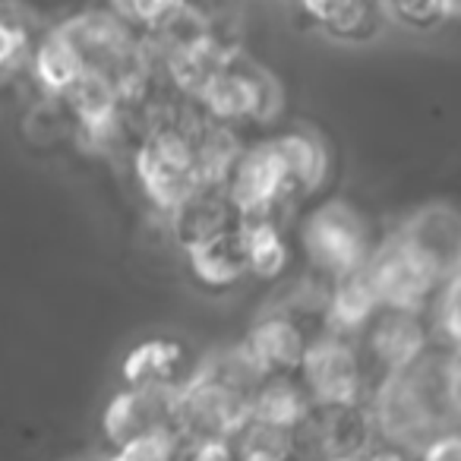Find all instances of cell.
<instances>
[{
    "label": "cell",
    "mask_w": 461,
    "mask_h": 461,
    "mask_svg": "<svg viewBox=\"0 0 461 461\" xmlns=\"http://www.w3.org/2000/svg\"><path fill=\"white\" fill-rule=\"evenodd\" d=\"M199 123H203L199 108L196 114H184V111L158 114L136 142L133 174L155 209L167 212L193 186L203 184L196 165V146H193V133Z\"/></svg>",
    "instance_id": "6da1fadb"
},
{
    "label": "cell",
    "mask_w": 461,
    "mask_h": 461,
    "mask_svg": "<svg viewBox=\"0 0 461 461\" xmlns=\"http://www.w3.org/2000/svg\"><path fill=\"white\" fill-rule=\"evenodd\" d=\"M458 266H448L433 250L414 240L404 228L395 234L376 240L364 263L373 291L379 297V307L398 310H423L436 285Z\"/></svg>",
    "instance_id": "7a4b0ae2"
},
{
    "label": "cell",
    "mask_w": 461,
    "mask_h": 461,
    "mask_svg": "<svg viewBox=\"0 0 461 461\" xmlns=\"http://www.w3.org/2000/svg\"><path fill=\"white\" fill-rule=\"evenodd\" d=\"M373 244L364 212L348 199H326L301 221V250L313 278L326 285L364 269Z\"/></svg>",
    "instance_id": "3957f363"
},
{
    "label": "cell",
    "mask_w": 461,
    "mask_h": 461,
    "mask_svg": "<svg viewBox=\"0 0 461 461\" xmlns=\"http://www.w3.org/2000/svg\"><path fill=\"white\" fill-rule=\"evenodd\" d=\"M199 114L221 127H244V123H269L282 111V86L266 67L230 54L209 77V83L193 98Z\"/></svg>",
    "instance_id": "277c9868"
},
{
    "label": "cell",
    "mask_w": 461,
    "mask_h": 461,
    "mask_svg": "<svg viewBox=\"0 0 461 461\" xmlns=\"http://www.w3.org/2000/svg\"><path fill=\"white\" fill-rule=\"evenodd\" d=\"M297 379L307 389L313 408L357 404L370 389L357 339L332 332H320L310 339L301 366H297Z\"/></svg>",
    "instance_id": "5b68a950"
},
{
    "label": "cell",
    "mask_w": 461,
    "mask_h": 461,
    "mask_svg": "<svg viewBox=\"0 0 461 461\" xmlns=\"http://www.w3.org/2000/svg\"><path fill=\"white\" fill-rule=\"evenodd\" d=\"M250 398L193 370L177 389V436L180 439H228L247 420Z\"/></svg>",
    "instance_id": "8992f818"
},
{
    "label": "cell",
    "mask_w": 461,
    "mask_h": 461,
    "mask_svg": "<svg viewBox=\"0 0 461 461\" xmlns=\"http://www.w3.org/2000/svg\"><path fill=\"white\" fill-rule=\"evenodd\" d=\"M429 345L427 322L420 310L379 307L373 320L357 335L360 360H364L366 379H379L398 373Z\"/></svg>",
    "instance_id": "52a82bcc"
},
{
    "label": "cell",
    "mask_w": 461,
    "mask_h": 461,
    "mask_svg": "<svg viewBox=\"0 0 461 461\" xmlns=\"http://www.w3.org/2000/svg\"><path fill=\"white\" fill-rule=\"evenodd\" d=\"M221 186L228 193L234 212H238V218L278 215V209L291 203L282 165H278L269 140L240 146L238 158L228 167Z\"/></svg>",
    "instance_id": "ba28073f"
},
{
    "label": "cell",
    "mask_w": 461,
    "mask_h": 461,
    "mask_svg": "<svg viewBox=\"0 0 461 461\" xmlns=\"http://www.w3.org/2000/svg\"><path fill=\"white\" fill-rule=\"evenodd\" d=\"M161 429L177 433V389L127 385L104 404L102 433L108 448H117L149 433H161Z\"/></svg>",
    "instance_id": "9c48e42d"
},
{
    "label": "cell",
    "mask_w": 461,
    "mask_h": 461,
    "mask_svg": "<svg viewBox=\"0 0 461 461\" xmlns=\"http://www.w3.org/2000/svg\"><path fill=\"white\" fill-rule=\"evenodd\" d=\"M167 228L184 250L215 240L238 228V212L221 184H199L167 209Z\"/></svg>",
    "instance_id": "30bf717a"
},
{
    "label": "cell",
    "mask_w": 461,
    "mask_h": 461,
    "mask_svg": "<svg viewBox=\"0 0 461 461\" xmlns=\"http://www.w3.org/2000/svg\"><path fill=\"white\" fill-rule=\"evenodd\" d=\"M310 339H313L310 322H303L301 316L278 307L253 322L244 345L259 364V370L269 376V373H297Z\"/></svg>",
    "instance_id": "8fae6325"
},
{
    "label": "cell",
    "mask_w": 461,
    "mask_h": 461,
    "mask_svg": "<svg viewBox=\"0 0 461 461\" xmlns=\"http://www.w3.org/2000/svg\"><path fill=\"white\" fill-rule=\"evenodd\" d=\"M269 146L276 152L278 165H282L291 203L316 193L329 180L332 161H329L326 142L316 133H310V130H285L278 136H269Z\"/></svg>",
    "instance_id": "7c38bea8"
},
{
    "label": "cell",
    "mask_w": 461,
    "mask_h": 461,
    "mask_svg": "<svg viewBox=\"0 0 461 461\" xmlns=\"http://www.w3.org/2000/svg\"><path fill=\"white\" fill-rule=\"evenodd\" d=\"M196 366L190 364V351L174 339H146L133 345L123 357V385H158V389H180Z\"/></svg>",
    "instance_id": "4fadbf2b"
},
{
    "label": "cell",
    "mask_w": 461,
    "mask_h": 461,
    "mask_svg": "<svg viewBox=\"0 0 461 461\" xmlns=\"http://www.w3.org/2000/svg\"><path fill=\"white\" fill-rule=\"evenodd\" d=\"M376 310H379V297H376V291H373L366 272L360 269L326 285V303H322L320 326H322V332L357 339Z\"/></svg>",
    "instance_id": "5bb4252c"
},
{
    "label": "cell",
    "mask_w": 461,
    "mask_h": 461,
    "mask_svg": "<svg viewBox=\"0 0 461 461\" xmlns=\"http://www.w3.org/2000/svg\"><path fill=\"white\" fill-rule=\"evenodd\" d=\"M310 414H313V402H310L297 373H269V376H263V383L253 389L250 411H247V417H253V420L291 429V433Z\"/></svg>",
    "instance_id": "9a60e30c"
},
{
    "label": "cell",
    "mask_w": 461,
    "mask_h": 461,
    "mask_svg": "<svg viewBox=\"0 0 461 461\" xmlns=\"http://www.w3.org/2000/svg\"><path fill=\"white\" fill-rule=\"evenodd\" d=\"M303 14L335 41H366L383 26L379 0H301Z\"/></svg>",
    "instance_id": "2e32d148"
},
{
    "label": "cell",
    "mask_w": 461,
    "mask_h": 461,
    "mask_svg": "<svg viewBox=\"0 0 461 461\" xmlns=\"http://www.w3.org/2000/svg\"><path fill=\"white\" fill-rule=\"evenodd\" d=\"M238 240L244 253L247 276L276 282L288 269V240L282 234L278 215L238 218Z\"/></svg>",
    "instance_id": "e0dca14e"
},
{
    "label": "cell",
    "mask_w": 461,
    "mask_h": 461,
    "mask_svg": "<svg viewBox=\"0 0 461 461\" xmlns=\"http://www.w3.org/2000/svg\"><path fill=\"white\" fill-rule=\"evenodd\" d=\"M186 253V266H190V276L196 285L209 291H228L234 285H240L247 278L244 253H240L238 228L230 234H221L215 240H205V244L190 247Z\"/></svg>",
    "instance_id": "ac0fdd59"
},
{
    "label": "cell",
    "mask_w": 461,
    "mask_h": 461,
    "mask_svg": "<svg viewBox=\"0 0 461 461\" xmlns=\"http://www.w3.org/2000/svg\"><path fill=\"white\" fill-rule=\"evenodd\" d=\"M29 70H32V79L39 83V89L45 92L48 98L58 102V98L70 89L73 79L83 73V67H79L73 48L51 29V32L35 41L32 51H29Z\"/></svg>",
    "instance_id": "d6986e66"
},
{
    "label": "cell",
    "mask_w": 461,
    "mask_h": 461,
    "mask_svg": "<svg viewBox=\"0 0 461 461\" xmlns=\"http://www.w3.org/2000/svg\"><path fill=\"white\" fill-rule=\"evenodd\" d=\"M228 439L234 448V461H297L294 433L259 423L253 417H247Z\"/></svg>",
    "instance_id": "ffe728a7"
},
{
    "label": "cell",
    "mask_w": 461,
    "mask_h": 461,
    "mask_svg": "<svg viewBox=\"0 0 461 461\" xmlns=\"http://www.w3.org/2000/svg\"><path fill=\"white\" fill-rule=\"evenodd\" d=\"M420 313L433 345L458 348V269H452L436 285Z\"/></svg>",
    "instance_id": "44dd1931"
},
{
    "label": "cell",
    "mask_w": 461,
    "mask_h": 461,
    "mask_svg": "<svg viewBox=\"0 0 461 461\" xmlns=\"http://www.w3.org/2000/svg\"><path fill=\"white\" fill-rule=\"evenodd\" d=\"M379 4H383V16L411 32H433L442 23L458 16V10L448 0H379Z\"/></svg>",
    "instance_id": "7402d4cb"
},
{
    "label": "cell",
    "mask_w": 461,
    "mask_h": 461,
    "mask_svg": "<svg viewBox=\"0 0 461 461\" xmlns=\"http://www.w3.org/2000/svg\"><path fill=\"white\" fill-rule=\"evenodd\" d=\"M186 0H111V14L121 16L130 29H136L140 35L155 32L158 26H165Z\"/></svg>",
    "instance_id": "603a6c76"
},
{
    "label": "cell",
    "mask_w": 461,
    "mask_h": 461,
    "mask_svg": "<svg viewBox=\"0 0 461 461\" xmlns=\"http://www.w3.org/2000/svg\"><path fill=\"white\" fill-rule=\"evenodd\" d=\"M180 446H184V439L174 429H161V433H149L133 442H123V446L111 448L98 461H177Z\"/></svg>",
    "instance_id": "cb8c5ba5"
},
{
    "label": "cell",
    "mask_w": 461,
    "mask_h": 461,
    "mask_svg": "<svg viewBox=\"0 0 461 461\" xmlns=\"http://www.w3.org/2000/svg\"><path fill=\"white\" fill-rule=\"evenodd\" d=\"M32 29L23 23L20 16L0 14V79L14 77L16 70L29 64V51H32Z\"/></svg>",
    "instance_id": "d4e9b609"
},
{
    "label": "cell",
    "mask_w": 461,
    "mask_h": 461,
    "mask_svg": "<svg viewBox=\"0 0 461 461\" xmlns=\"http://www.w3.org/2000/svg\"><path fill=\"white\" fill-rule=\"evenodd\" d=\"M414 461H461V436L458 429H446L427 439L414 452Z\"/></svg>",
    "instance_id": "484cf974"
},
{
    "label": "cell",
    "mask_w": 461,
    "mask_h": 461,
    "mask_svg": "<svg viewBox=\"0 0 461 461\" xmlns=\"http://www.w3.org/2000/svg\"><path fill=\"white\" fill-rule=\"evenodd\" d=\"M177 461H234L230 439H186Z\"/></svg>",
    "instance_id": "4316f807"
},
{
    "label": "cell",
    "mask_w": 461,
    "mask_h": 461,
    "mask_svg": "<svg viewBox=\"0 0 461 461\" xmlns=\"http://www.w3.org/2000/svg\"><path fill=\"white\" fill-rule=\"evenodd\" d=\"M348 461H414V455L402 452V448L383 446V442H373V446H366L364 452H357Z\"/></svg>",
    "instance_id": "83f0119b"
}]
</instances>
